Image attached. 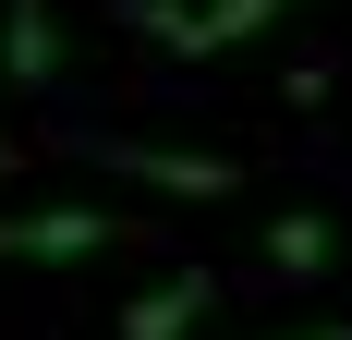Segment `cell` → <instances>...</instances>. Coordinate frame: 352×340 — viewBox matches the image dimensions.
Returning a JSON list of instances; mask_svg holds the SVG:
<instances>
[{"mask_svg":"<svg viewBox=\"0 0 352 340\" xmlns=\"http://www.w3.org/2000/svg\"><path fill=\"white\" fill-rule=\"evenodd\" d=\"M292 0H195V12H182V0H134V25L146 36H170L182 61H219V49H243L255 25H280Z\"/></svg>","mask_w":352,"mask_h":340,"instance_id":"3","label":"cell"},{"mask_svg":"<svg viewBox=\"0 0 352 340\" xmlns=\"http://www.w3.org/2000/svg\"><path fill=\"white\" fill-rule=\"evenodd\" d=\"M328 268H340V231H328L316 206H280V219H267V279L304 292V279H328Z\"/></svg>","mask_w":352,"mask_h":340,"instance_id":"6","label":"cell"},{"mask_svg":"<svg viewBox=\"0 0 352 340\" xmlns=\"http://www.w3.org/2000/svg\"><path fill=\"white\" fill-rule=\"evenodd\" d=\"M207 304H219V268H170V279H146L134 304H122V328H109V340H182Z\"/></svg>","mask_w":352,"mask_h":340,"instance_id":"4","label":"cell"},{"mask_svg":"<svg viewBox=\"0 0 352 340\" xmlns=\"http://www.w3.org/2000/svg\"><path fill=\"white\" fill-rule=\"evenodd\" d=\"M0 170H12V122H0Z\"/></svg>","mask_w":352,"mask_h":340,"instance_id":"8","label":"cell"},{"mask_svg":"<svg viewBox=\"0 0 352 340\" xmlns=\"http://www.w3.org/2000/svg\"><path fill=\"white\" fill-rule=\"evenodd\" d=\"M267 340H352V316H328V328H267Z\"/></svg>","mask_w":352,"mask_h":340,"instance_id":"7","label":"cell"},{"mask_svg":"<svg viewBox=\"0 0 352 340\" xmlns=\"http://www.w3.org/2000/svg\"><path fill=\"white\" fill-rule=\"evenodd\" d=\"M109 243H134L122 206H0V268H85Z\"/></svg>","mask_w":352,"mask_h":340,"instance_id":"1","label":"cell"},{"mask_svg":"<svg viewBox=\"0 0 352 340\" xmlns=\"http://www.w3.org/2000/svg\"><path fill=\"white\" fill-rule=\"evenodd\" d=\"M0 73H12V85H61V25H49V0H0Z\"/></svg>","mask_w":352,"mask_h":340,"instance_id":"5","label":"cell"},{"mask_svg":"<svg viewBox=\"0 0 352 340\" xmlns=\"http://www.w3.org/2000/svg\"><path fill=\"white\" fill-rule=\"evenodd\" d=\"M85 158H98V170H122V182H158L170 206H219L231 182H243L219 146H146V134H98Z\"/></svg>","mask_w":352,"mask_h":340,"instance_id":"2","label":"cell"}]
</instances>
